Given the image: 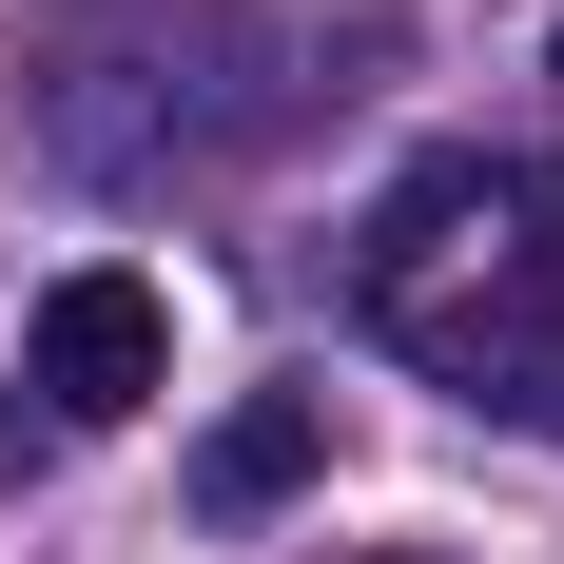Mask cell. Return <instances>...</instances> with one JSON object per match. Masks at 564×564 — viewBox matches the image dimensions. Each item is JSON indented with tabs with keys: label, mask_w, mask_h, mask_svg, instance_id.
<instances>
[{
	"label": "cell",
	"mask_w": 564,
	"mask_h": 564,
	"mask_svg": "<svg viewBox=\"0 0 564 564\" xmlns=\"http://www.w3.org/2000/svg\"><path fill=\"white\" fill-rule=\"evenodd\" d=\"M350 312L429 370V390L564 429V175L545 156H429L350 253Z\"/></svg>",
	"instance_id": "cell-1"
},
{
	"label": "cell",
	"mask_w": 564,
	"mask_h": 564,
	"mask_svg": "<svg viewBox=\"0 0 564 564\" xmlns=\"http://www.w3.org/2000/svg\"><path fill=\"white\" fill-rule=\"evenodd\" d=\"M0 467H40V409H0Z\"/></svg>",
	"instance_id": "cell-4"
},
{
	"label": "cell",
	"mask_w": 564,
	"mask_h": 564,
	"mask_svg": "<svg viewBox=\"0 0 564 564\" xmlns=\"http://www.w3.org/2000/svg\"><path fill=\"white\" fill-rule=\"evenodd\" d=\"M545 58H564V40H545Z\"/></svg>",
	"instance_id": "cell-6"
},
{
	"label": "cell",
	"mask_w": 564,
	"mask_h": 564,
	"mask_svg": "<svg viewBox=\"0 0 564 564\" xmlns=\"http://www.w3.org/2000/svg\"><path fill=\"white\" fill-rule=\"evenodd\" d=\"M156 390H175V292L117 273V253H78V273L40 292V409L58 429H137Z\"/></svg>",
	"instance_id": "cell-2"
},
{
	"label": "cell",
	"mask_w": 564,
	"mask_h": 564,
	"mask_svg": "<svg viewBox=\"0 0 564 564\" xmlns=\"http://www.w3.org/2000/svg\"><path fill=\"white\" fill-rule=\"evenodd\" d=\"M312 467H332V390H253V409H215V448H195V507H215V525H273Z\"/></svg>",
	"instance_id": "cell-3"
},
{
	"label": "cell",
	"mask_w": 564,
	"mask_h": 564,
	"mask_svg": "<svg viewBox=\"0 0 564 564\" xmlns=\"http://www.w3.org/2000/svg\"><path fill=\"white\" fill-rule=\"evenodd\" d=\"M370 564H429V545H370Z\"/></svg>",
	"instance_id": "cell-5"
}]
</instances>
